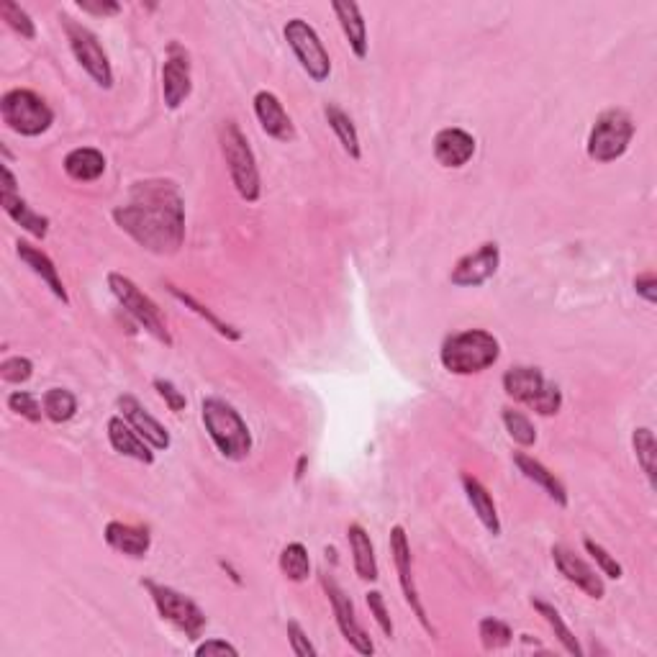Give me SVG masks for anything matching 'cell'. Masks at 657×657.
<instances>
[{
    "label": "cell",
    "mask_w": 657,
    "mask_h": 657,
    "mask_svg": "<svg viewBox=\"0 0 657 657\" xmlns=\"http://www.w3.org/2000/svg\"><path fill=\"white\" fill-rule=\"evenodd\" d=\"M113 221L154 255H175L183 247L185 203L170 180L134 183L129 201L113 208Z\"/></svg>",
    "instance_id": "cell-1"
},
{
    "label": "cell",
    "mask_w": 657,
    "mask_h": 657,
    "mask_svg": "<svg viewBox=\"0 0 657 657\" xmlns=\"http://www.w3.org/2000/svg\"><path fill=\"white\" fill-rule=\"evenodd\" d=\"M501 357V344L486 329H468L444 339L439 360L452 375H478Z\"/></svg>",
    "instance_id": "cell-2"
},
{
    "label": "cell",
    "mask_w": 657,
    "mask_h": 657,
    "mask_svg": "<svg viewBox=\"0 0 657 657\" xmlns=\"http://www.w3.org/2000/svg\"><path fill=\"white\" fill-rule=\"evenodd\" d=\"M203 427L208 437L216 444V450L226 460H244L252 452V434H249L247 421L239 416V411L231 403L221 398H206L201 406Z\"/></svg>",
    "instance_id": "cell-3"
},
{
    "label": "cell",
    "mask_w": 657,
    "mask_h": 657,
    "mask_svg": "<svg viewBox=\"0 0 657 657\" xmlns=\"http://www.w3.org/2000/svg\"><path fill=\"white\" fill-rule=\"evenodd\" d=\"M221 152H224L226 167H229L231 183L237 188L239 196L247 203H257L262 196L260 170H257L255 152L249 147L247 137L237 126V121H224L219 131Z\"/></svg>",
    "instance_id": "cell-4"
},
{
    "label": "cell",
    "mask_w": 657,
    "mask_h": 657,
    "mask_svg": "<svg viewBox=\"0 0 657 657\" xmlns=\"http://www.w3.org/2000/svg\"><path fill=\"white\" fill-rule=\"evenodd\" d=\"M504 391L542 416H555L563 409V391L545 378L539 367L516 365L504 373Z\"/></svg>",
    "instance_id": "cell-5"
},
{
    "label": "cell",
    "mask_w": 657,
    "mask_h": 657,
    "mask_svg": "<svg viewBox=\"0 0 657 657\" xmlns=\"http://www.w3.org/2000/svg\"><path fill=\"white\" fill-rule=\"evenodd\" d=\"M634 121L624 108H609L596 119L591 134H588L586 152L598 165L622 160L629 144L634 139Z\"/></svg>",
    "instance_id": "cell-6"
},
{
    "label": "cell",
    "mask_w": 657,
    "mask_h": 657,
    "mask_svg": "<svg viewBox=\"0 0 657 657\" xmlns=\"http://www.w3.org/2000/svg\"><path fill=\"white\" fill-rule=\"evenodd\" d=\"M0 116H3V124L21 137H42L54 124V111L47 106V101L26 88L8 90L0 98Z\"/></svg>",
    "instance_id": "cell-7"
},
{
    "label": "cell",
    "mask_w": 657,
    "mask_h": 657,
    "mask_svg": "<svg viewBox=\"0 0 657 657\" xmlns=\"http://www.w3.org/2000/svg\"><path fill=\"white\" fill-rule=\"evenodd\" d=\"M106 280H108V291L113 293V298L119 301V306L124 308L126 314L137 321L144 332L152 334L157 342H162L165 347H172V334L170 329H167L165 319H162L157 303H154L149 296H144V293L139 291V285L134 283V280L126 278V275L108 273Z\"/></svg>",
    "instance_id": "cell-8"
},
{
    "label": "cell",
    "mask_w": 657,
    "mask_h": 657,
    "mask_svg": "<svg viewBox=\"0 0 657 657\" xmlns=\"http://www.w3.org/2000/svg\"><path fill=\"white\" fill-rule=\"evenodd\" d=\"M142 586L149 591L154 606H157V611H160L165 622H170L172 627L180 629L188 640H198V637H201L208 619L193 598L175 591V588L170 586H160V583L154 581H142Z\"/></svg>",
    "instance_id": "cell-9"
},
{
    "label": "cell",
    "mask_w": 657,
    "mask_h": 657,
    "mask_svg": "<svg viewBox=\"0 0 657 657\" xmlns=\"http://www.w3.org/2000/svg\"><path fill=\"white\" fill-rule=\"evenodd\" d=\"M283 34L288 47L296 54V60L301 62L303 70L308 72V77H311L314 83L329 80V75H332V60H329V52H326L324 44H321L314 26L303 21V18H291V21L285 24Z\"/></svg>",
    "instance_id": "cell-10"
},
{
    "label": "cell",
    "mask_w": 657,
    "mask_h": 657,
    "mask_svg": "<svg viewBox=\"0 0 657 657\" xmlns=\"http://www.w3.org/2000/svg\"><path fill=\"white\" fill-rule=\"evenodd\" d=\"M65 21V34L67 42H70L72 54H75V60L80 62L85 72L95 80V85H101V88H113V70L111 62H108L106 49L101 47L98 42V36L83 24H75L72 18H62Z\"/></svg>",
    "instance_id": "cell-11"
},
{
    "label": "cell",
    "mask_w": 657,
    "mask_h": 657,
    "mask_svg": "<svg viewBox=\"0 0 657 657\" xmlns=\"http://www.w3.org/2000/svg\"><path fill=\"white\" fill-rule=\"evenodd\" d=\"M321 588H324L329 601H332L334 619H337V627L344 640L350 642L360 655H373L375 647L373 642H370V637H367L365 629H362V624L357 622L355 606H352L350 596L342 591V586H339L329 573H321Z\"/></svg>",
    "instance_id": "cell-12"
},
{
    "label": "cell",
    "mask_w": 657,
    "mask_h": 657,
    "mask_svg": "<svg viewBox=\"0 0 657 657\" xmlns=\"http://www.w3.org/2000/svg\"><path fill=\"white\" fill-rule=\"evenodd\" d=\"M498 265H501V249H498V244H480L475 252L455 262L450 273V283L457 285V288H480V285L488 283L498 273Z\"/></svg>",
    "instance_id": "cell-13"
},
{
    "label": "cell",
    "mask_w": 657,
    "mask_h": 657,
    "mask_svg": "<svg viewBox=\"0 0 657 657\" xmlns=\"http://www.w3.org/2000/svg\"><path fill=\"white\" fill-rule=\"evenodd\" d=\"M391 555H393V563H396L398 583H401L403 596H406L409 606H411V609H414V614H416V619H419V622H421V627L427 629L429 634H434L432 622H429L427 611H424V606H421L419 591H416L414 563H411L409 534H406V529H403L401 524H396V527L391 529Z\"/></svg>",
    "instance_id": "cell-14"
},
{
    "label": "cell",
    "mask_w": 657,
    "mask_h": 657,
    "mask_svg": "<svg viewBox=\"0 0 657 657\" xmlns=\"http://www.w3.org/2000/svg\"><path fill=\"white\" fill-rule=\"evenodd\" d=\"M190 60L188 52L180 47L178 42H172L167 47V60L162 65V95H165V106L170 111H178L190 98Z\"/></svg>",
    "instance_id": "cell-15"
},
{
    "label": "cell",
    "mask_w": 657,
    "mask_h": 657,
    "mask_svg": "<svg viewBox=\"0 0 657 657\" xmlns=\"http://www.w3.org/2000/svg\"><path fill=\"white\" fill-rule=\"evenodd\" d=\"M552 560H555V568L560 570L565 581L573 583L575 588H581L588 598H596V601L598 598H604L606 586L604 581H601V575H598L583 557H578L573 550H568V547L555 545L552 547Z\"/></svg>",
    "instance_id": "cell-16"
},
{
    "label": "cell",
    "mask_w": 657,
    "mask_h": 657,
    "mask_svg": "<svg viewBox=\"0 0 657 657\" xmlns=\"http://www.w3.org/2000/svg\"><path fill=\"white\" fill-rule=\"evenodd\" d=\"M116 406H119L121 416H124L126 421H129L131 427H134V432L139 434V437L144 439L147 444H152V450H170V432H167L165 427H162L160 421L154 419L152 414H149L147 409H144L142 403L137 401L134 396H119V401H116Z\"/></svg>",
    "instance_id": "cell-17"
},
{
    "label": "cell",
    "mask_w": 657,
    "mask_h": 657,
    "mask_svg": "<svg viewBox=\"0 0 657 657\" xmlns=\"http://www.w3.org/2000/svg\"><path fill=\"white\" fill-rule=\"evenodd\" d=\"M434 157L447 170H460L475 157V137L465 129L447 126L434 137Z\"/></svg>",
    "instance_id": "cell-18"
},
{
    "label": "cell",
    "mask_w": 657,
    "mask_h": 657,
    "mask_svg": "<svg viewBox=\"0 0 657 657\" xmlns=\"http://www.w3.org/2000/svg\"><path fill=\"white\" fill-rule=\"evenodd\" d=\"M255 116L267 137L278 139V142H293L296 139V126H293L291 116L283 108L278 95L270 93V90H260L255 95Z\"/></svg>",
    "instance_id": "cell-19"
},
{
    "label": "cell",
    "mask_w": 657,
    "mask_h": 657,
    "mask_svg": "<svg viewBox=\"0 0 657 657\" xmlns=\"http://www.w3.org/2000/svg\"><path fill=\"white\" fill-rule=\"evenodd\" d=\"M108 442H111V447L119 452V455L144 462V465H152L154 462L152 444L144 442L124 416H111V419H108Z\"/></svg>",
    "instance_id": "cell-20"
},
{
    "label": "cell",
    "mask_w": 657,
    "mask_h": 657,
    "mask_svg": "<svg viewBox=\"0 0 657 657\" xmlns=\"http://www.w3.org/2000/svg\"><path fill=\"white\" fill-rule=\"evenodd\" d=\"M106 537L108 547H113L121 555L129 557H147L149 547H152V534L147 527H134V524H124V521H108L106 524Z\"/></svg>",
    "instance_id": "cell-21"
},
{
    "label": "cell",
    "mask_w": 657,
    "mask_h": 657,
    "mask_svg": "<svg viewBox=\"0 0 657 657\" xmlns=\"http://www.w3.org/2000/svg\"><path fill=\"white\" fill-rule=\"evenodd\" d=\"M16 252H18V257H21V262L29 267L31 273L42 278V283L54 293V298H60L62 303H70V296H67V291H65V283H62L60 273H57L54 262L49 260V255H44L42 249L34 247V244H29V242H18Z\"/></svg>",
    "instance_id": "cell-22"
},
{
    "label": "cell",
    "mask_w": 657,
    "mask_h": 657,
    "mask_svg": "<svg viewBox=\"0 0 657 657\" xmlns=\"http://www.w3.org/2000/svg\"><path fill=\"white\" fill-rule=\"evenodd\" d=\"M514 465L519 468V473L524 475V478L532 480V483H537V486L542 488V491H545L557 506H563V509L568 506V501H570L568 488H565L563 480L557 478L552 470H547L542 462L534 460V457H529V455H524V452H516Z\"/></svg>",
    "instance_id": "cell-23"
},
{
    "label": "cell",
    "mask_w": 657,
    "mask_h": 657,
    "mask_svg": "<svg viewBox=\"0 0 657 657\" xmlns=\"http://www.w3.org/2000/svg\"><path fill=\"white\" fill-rule=\"evenodd\" d=\"M334 13H337V21L342 26L350 49L355 52L357 60H365L367 57V24L362 18V11L357 3H347V0H337L334 3Z\"/></svg>",
    "instance_id": "cell-24"
},
{
    "label": "cell",
    "mask_w": 657,
    "mask_h": 657,
    "mask_svg": "<svg viewBox=\"0 0 657 657\" xmlns=\"http://www.w3.org/2000/svg\"><path fill=\"white\" fill-rule=\"evenodd\" d=\"M462 488H465V496H468L473 511L478 514L480 524H483L493 537H498V534H501V519H498V509L496 504H493V496L488 493V488L470 473L462 475Z\"/></svg>",
    "instance_id": "cell-25"
},
{
    "label": "cell",
    "mask_w": 657,
    "mask_h": 657,
    "mask_svg": "<svg viewBox=\"0 0 657 657\" xmlns=\"http://www.w3.org/2000/svg\"><path fill=\"white\" fill-rule=\"evenodd\" d=\"M0 203H3V211L16 221L24 231H29L31 237L44 239L49 234V219L42 214H36L34 208L24 201L21 196L11 193V190H0Z\"/></svg>",
    "instance_id": "cell-26"
},
{
    "label": "cell",
    "mask_w": 657,
    "mask_h": 657,
    "mask_svg": "<svg viewBox=\"0 0 657 657\" xmlns=\"http://www.w3.org/2000/svg\"><path fill=\"white\" fill-rule=\"evenodd\" d=\"M347 539H350L352 563H355V573L362 581H378V560H375V547L370 534L365 532L362 524H350L347 529Z\"/></svg>",
    "instance_id": "cell-27"
},
{
    "label": "cell",
    "mask_w": 657,
    "mask_h": 657,
    "mask_svg": "<svg viewBox=\"0 0 657 657\" xmlns=\"http://www.w3.org/2000/svg\"><path fill=\"white\" fill-rule=\"evenodd\" d=\"M65 172L75 183H93L106 172V157L95 147H77L65 157Z\"/></svg>",
    "instance_id": "cell-28"
},
{
    "label": "cell",
    "mask_w": 657,
    "mask_h": 657,
    "mask_svg": "<svg viewBox=\"0 0 657 657\" xmlns=\"http://www.w3.org/2000/svg\"><path fill=\"white\" fill-rule=\"evenodd\" d=\"M324 116H326V124H329V129L337 134V139H339V144H342L344 152L350 154L352 160H360L362 157L360 134H357V129H355V124H352L350 116H347V113H344L339 106H334V103H329V106L324 108Z\"/></svg>",
    "instance_id": "cell-29"
},
{
    "label": "cell",
    "mask_w": 657,
    "mask_h": 657,
    "mask_svg": "<svg viewBox=\"0 0 657 657\" xmlns=\"http://www.w3.org/2000/svg\"><path fill=\"white\" fill-rule=\"evenodd\" d=\"M167 288H170L172 296L178 298V301L183 303L185 308H190L193 314L201 316V319L206 321V324L211 326V329H214L216 334H221V337H224V339H231V342H239V339H242V332H239L237 326H231V324H226V321H221L219 316H216L214 311H211V308L203 306V303L196 301V298L190 296V293L180 291V288H175V285H167Z\"/></svg>",
    "instance_id": "cell-30"
},
{
    "label": "cell",
    "mask_w": 657,
    "mask_h": 657,
    "mask_svg": "<svg viewBox=\"0 0 657 657\" xmlns=\"http://www.w3.org/2000/svg\"><path fill=\"white\" fill-rule=\"evenodd\" d=\"M532 606L537 609V614L545 619L547 624H550V629L555 632V637L560 640V645L565 647V652H570V655L575 657H583V650L581 645H578V640H575V634L570 632V627L565 624L563 614L555 609L552 604H547V601H542V598H532Z\"/></svg>",
    "instance_id": "cell-31"
},
{
    "label": "cell",
    "mask_w": 657,
    "mask_h": 657,
    "mask_svg": "<svg viewBox=\"0 0 657 657\" xmlns=\"http://www.w3.org/2000/svg\"><path fill=\"white\" fill-rule=\"evenodd\" d=\"M42 406L44 416L54 421V424H65V421H70L77 414V398L67 388H52V391L44 393Z\"/></svg>",
    "instance_id": "cell-32"
},
{
    "label": "cell",
    "mask_w": 657,
    "mask_h": 657,
    "mask_svg": "<svg viewBox=\"0 0 657 657\" xmlns=\"http://www.w3.org/2000/svg\"><path fill=\"white\" fill-rule=\"evenodd\" d=\"M280 570H283L285 578L293 583L308 581V575H311V557H308V550L301 542H291V545L280 552Z\"/></svg>",
    "instance_id": "cell-33"
},
{
    "label": "cell",
    "mask_w": 657,
    "mask_h": 657,
    "mask_svg": "<svg viewBox=\"0 0 657 657\" xmlns=\"http://www.w3.org/2000/svg\"><path fill=\"white\" fill-rule=\"evenodd\" d=\"M632 447H634V455H637V462H640L642 473L647 475V480H650V486L655 488V455H657V444H655V434H652V429H647V427L634 429Z\"/></svg>",
    "instance_id": "cell-34"
},
{
    "label": "cell",
    "mask_w": 657,
    "mask_h": 657,
    "mask_svg": "<svg viewBox=\"0 0 657 657\" xmlns=\"http://www.w3.org/2000/svg\"><path fill=\"white\" fill-rule=\"evenodd\" d=\"M478 634L480 642L486 650H501V647H509L514 642V632L506 622L496 619V616H486V619H480L478 624Z\"/></svg>",
    "instance_id": "cell-35"
},
{
    "label": "cell",
    "mask_w": 657,
    "mask_h": 657,
    "mask_svg": "<svg viewBox=\"0 0 657 657\" xmlns=\"http://www.w3.org/2000/svg\"><path fill=\"white\" fill-rule=\"evenodd\" d=\"M501 419H504L506 432H509V437L514 439L516 444H521V447H532V444L537 442V429H534V424L529 421L527 414H521V411L516 409H504Z\"/></svg>",
    "instance_id": "cell-36"
},
{
    "label": "cell",
    "mask_w": 657,
    "mask_h": 657,
    "mask_svg": "<svg viewBox=\"0 0 657 657\" xmlns=\"http://www.w3.org/2000/svg\"><path fill=\"white\" fill-rule=\"evenodd\" d=\"M0 16H3V21H6L16 34L24 36V39H34L36 36V26L34 21H31V16L18 6V3H13V0H3V3H0Z\"/></svg>",
    "instance_id": "cell-37"
},
{
    "label": "cell",
    "mask_w": 657,
    "mask_h": 657,
    "mask_svg": "<svg viewBox=\"0 0 657 657\" xmlns=\"http://www.w3.org/2000/svg\"><path fill=\"white\" fill-rule=\"evenodd\" d=\"M8 409L16 411L18 416H24V419L31 421V424H39L44 416V406L39 403V398L29 391L11 393V396H8Z\"/></svg>",
    "instance_id": "cell-38"
},
{
    "label": "cell",
    "mask_w": 657,
    "mask_h": 657,
    "mask_svg": "<svg viewBox=\"0 0 657 657\" xmlns=\"http://www.w3.org/2000/svg\"><path fill=\"white\" fill-rule=\"evenodd\" d=\"M34 375V362L29 357H8V360L0 362V378L6 383L21 385Z\"/></svg>",
    "instance_id": "cell-39"
},
{
    "label": "cell",
    "mask_w": 657,
    "mask_h": 657,
    "mask_svg": "<svg viewBox=\"0 0 657 657\" xmlns=\"http://www.w3.org/2000/svg\"><path fill=\"white\" fill-rule=\"evenodd\" d=\"M583 547H586L588 555L596 560V565L601 568V573H604L606 578H611V581H619V578H622L624 575L622 565L616 563V557H611L604 547L598 545V542H593V539H583Z\"/></svg>",
    "instance_id": "cell-40"
},
{
    "label": "cell",
    "mask_w": 657,
    "mask_h": 657,
    "mask_svg": "<svg viewBox=\"0 0 657 657\" xmlns=\"http://www.w3.org/2000/svg\"><path fill=\"white\" fill-rule=\"evenodd\" d=\"M367 609H370V614H373V619L378 622V627L383 629L385 637H393V622H391V614H388V606H385V598L380 591H370L367 593Z\"/></svg>",
    "instance_id": "cell-41"
},
{
    "label": "cell",
    "mask_w": 657,
    "mask_h": 657,
    "mask_svg": "<svg viewBox=\"0 0 657 657\" xmlns=\"http://www.w3.org/2000/svg\"><path fill=\"white\" fill-rule=\"evenodd\" d=\"M154 388H157V393L162 396V401L167 403V409L175 411V414H180V411H185V406H188V398L183 396V393L175 388V385L170 383V380H162L157 378L154 380Z\"/></svg>",
    "instance_id": "cell-42"
},
{
    "label": "cell",
    "mask_w": 657,
    "mask_h": 657,
    "mask_svg": "<svg viewBox=\"0 0 657 657\" xmlns=\"http://www.w3.org/2000/svg\"><path fill=\"white\" fill-rule=\"evenodd\" d=\"M288 642L298 657H316V647L306 637L303 627L298 622H288Z\"/></svg>",
    "instance_id": "cell-43"
},
{
    "label": "cell",
    "mask_w": 657,
    "mask_h": 657,
    "mask_svg": "<svg viewBox=\"0 0 657 657\" xmlns=\"http://www.w3.org/2000/svg\"><path fill=\"white\" fill-rule=\"evenodd\" d=\"M77 8L90 16H116L121 11L119 3H113V0H77Z\"/></svg>",
    "instance_id": "cell-44"
},
{
    "label": "cell",
    "mask_w": 657,
    "mask_h": 657,
    "mask_svg": "<svg viewBox=\"0 0 657 657\" xmlns=\"http://www.w3.org/2000/svg\"><path fill=\"white\" fill-rule=\"evenodd\" d=\"M198 657H211V655H231L237 657L239 650L234 645H229L226 640H206L196 647Z\"/></svg>",
    "instance_id": "cell-45"
},
{
    "label": "cell",
    "mask_w": 657,
    "mask_h": 657,
    "mask_svg": "<svg viewBox=\"0 0 657 657\" xmlns=\"http://www.w3.org/2000/svg\"><path fill=\"white\" fill-rule=\"evenodd\" d=\"M634 291H637V296L645 298L650 306H655L657 303V278L652 273L637 275V280H634Z\"/></svg>",
    "instance_id": "cell-46"
},
{
    "label": "cell",
    "mask_w": 657,
    "mask_h": 657,
    "mask_svg": "<svg viewBox=\"0 0 657 657\" xmlns=\"http://www.w3.org/2000/svg\"><path fill=\"white\" fill-rule=\"evenodd\" d=\"M306 462H308V457H301V460H298V473H296V480H301V478H303V468H306Z\"/></svg>",
    "instance_id": "cell-47"
}]
</instances>
